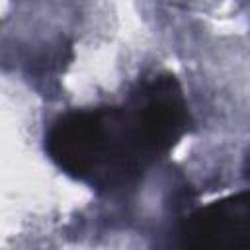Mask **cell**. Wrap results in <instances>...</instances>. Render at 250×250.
Instances as JSON below:
<instances>
[{"label":"cell","instance_id":"6da1fadb","mask_svg":"<svg viewBox=\"0 0 250 250\" xmlns=\"http://www.w3.org/2000/svg\"><path fill=\"white\" fill-rule=\"evenodd\" d=\"M188 127V109L174 76L143 82L119 107L61 115L45 137L51 160L96 188L127 184L166 154Z\"/></svg>","mask_w":250,"mask_h":250},{"label":"cell","instance_id":"7a4b0ae2","mask_svg":"<svg viewBox=\"0 0 250 250\" xmlns=\"http://www.w3.org/2000/svg\"><path fill=\"white\" fill-rule=\"evenodd\" d=\"M180 250H250V197H232L189 219Z\"/></svg>","mask_w":250,"mask_h":250}]
</instances>
